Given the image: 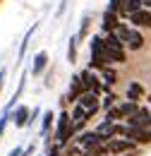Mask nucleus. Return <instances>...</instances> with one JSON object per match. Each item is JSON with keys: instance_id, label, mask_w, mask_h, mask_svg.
<instances>
[{"instance_id": "f257e3e1", "label": "nucleus", "mask_w": 151, "mask_h": 156, "mask_svg": "<svg viewBox=\"0 0 151 156\" xmlns=\"http://www.w3.org/2000/svg\"><path fill=\"white\" fill-rule=\"evenodd\" d=\"M115 34L122 39V43H127V46H130V48H134V51H139V48L144 46V39H142V34H139V31H134V29H130L127 24H118Z\"/></svg>"}, {"instance_id": "f03ea898", "label": "nucleus", "mask_w": 151, "mask_h": 156, "mask_svg": "<svg viewBox=\"0 0 151 156\" xmlns=\"http://www.w3.org/2000/svg\"><path fill=\"white\" fill-rule=\"evenodd\" d=\"M106 53H103V39L101 36H94L91 39V67H98L103 70L106 67Z\"/></svg>"}, {"instance_id": "7ed1b4c3", "label": "nucleus", "mask_w": 151, "mask_h": 156, "mask_svg": "<svg viewBox=\"0 0 151 156\" xmlns=\"http://www.w3.org/2000/svg\"><path fill=\"white\" fill-rule=\"evenodd\" d=\"M130 127H139V130H151V113L146 108H139L132 118H130Z\"/></svg>"}, {"instance_id": "20e7f679", "label": "nucleus", "mask_w": 151, "mask_h": 156, "mask_svg": "<svg viewBox=\"0 0 151 156\" xmlns=\"http://www.w3.org/2000/svg\"><path fill=\"white\" fill-rule=\"evenodd\" d=\"M106 151H108V154H125V151H132V142L113 137V139L106 142Z\"/></svg>"}, {"instance_id": "39448f33", "label": "nucleus", "mask_w": 151, "mask_h": 156, "mask_svg": "<svg viewBox=\"0 0 151 156\" xmlns=\"http://www.w3.org/2000/svg\"><path fill=\"white\" fill-rule=\"evenodd\" d=\"M77 103L86 108V115H94L96 111H98V106H101V101L96 98V94H94V91H86V94H82V98H79Z\"/></svg>"}, {"instance_id": "423d86ee", "label": "nucleus", "mask_w": 151, "mask_h": 156, "mask_svg": "<svg viewBox=\"0 0 151 156\" xmlns=\"http://www.w3.org/2000/svg\"><path fill=\"white\" fill-rule=\"evenodd\" d=\"M82 94H86V87L82 84V79H79V75H75L72 77V87H70V94H67V101H79L82 98Z\"/></svg>"}, {"instance_id": "0eeeda50", "label": "nucleus", "mask_w": 151, "mask_h": 156, "mask_svg": "<svg viewBox=\"0 0 151 156\" xmlns=\"http://www.w3.org/2000/svg\"><path fill=\"white\" fill-rule=\"evenodd\" d=\"M70 125H72V115L62 111V113L58 115V130H55V137H58V142H62V137H65V132L70 130Z\"/></svg>"}, {"instance_id": "6e6552de", "label": "nucleus", "mask_w": 151, "mask_h": 156, "mask_svg": "<svg viewBox=\"0 0 151 156\" xmlns=\"http://www.w3.org/2000/svg\"><path fill=\"white\" fill-rule=\"evenodd\" d=\"M101 142H103V139H101L98 132H82V137H79V147H82L84 151H89L91 147L101 144Z\"/></svg>"}, {"instance_id": "1a4fd4ad", "label": "nucleus", "mask_w": 151, "mask_h": 156, "mask_svg": "<svg viewBox=\"0 0 151 156\" xmlns=\"http://www.w3.org/2000/svg\"><path fill=\"white\" fill-rule=\"evenodd\" d=\"M29 118H31V111L26 106H19L17 111L12 113V120H15L17 127H29Z\"/></svg>"}, {"instance_id": "9d476101", "label": "nucleus", "mask_w": 151, "mask_h": 156, "mask_svg": "<svg viewBox=\"0 0 151 156\" xmlns=\"http://www.w3.org/2000/svg\"><path fill=\"white\" fill-rule=\"evenodd\" d=\"M130 22H132L134 27H151V12H149V10L132 12V15H130Z\"/></svg>"}, {"instance_id": "9b49d317", "label": "nucleus", "mask_w": 151, "mask_h": 156, "mask_svg": "<svg viewBox=\"0 0 151 156\" xmlns=\"http://www.w3.org/2000/svg\"><path fill=\"white\" fill-rule=\"evenodd\" d=\"M103 53H106V60H108V62H125V60H127L125 51L111 48V46H106V43H103Z\"/></svg>"}, {"instance_id": "f8f14e48", "label": "nucleus", "mask_w": 151, "mask_h": 156, "mask_svg": "<svg viewBox=\"0 0 151 156\" xmlns=\"http://www.w3.org/2000/svg\"><path fill=\"white\" fill-rule=\"evenodd\" d=\"M118 24H120V20H118V15H115L113 10H106V12H103V29L113 34L115 29H118Z\"/></svg>"}, {"instance_id": "ddd939ff", "label": "nucleus", "mask_w": 151, "mask_h": 156, "mask_svg": "<svg viewBox=\"0 0 151 156\" xmlns=\"http://www.w3.org/2000/svg\"><path fill=\"white\" fill-rule=\"evenodd\" d=\"M142 94H144V87H142L139 82H132V84L127 87V94H125V98H127V101H132V103H137V101L142 98Z\"/></svg>"}, {"instance_id": "4468645a", "label": "nucleus", "mask_w": 151, "mask_h": 156, "mask_svg": "<svg viewBox=\"0 0 151 156\" xmlns=\"http://www.w3.org/2000/svg\"><path fill=\"white\" fill-rule=\"evenodd\" d=\"M46 65H48V55L41 51L36 58H34V67H31V72H34V75H41V72L46 70Z\"/></svg>"}, {"instance_id": "2eb2a0df", "label": "nucleus", "mask_w": 151, "mask_h": 156, "mask_svg": "<svg viewBox=\"0 0 151 156\" xmlns=\"http://www.w3.org/2000/svg\"><path fill=\"white\" fill-rule=\"evenodd\" d=\"M34 31H36V24H34V27H31V29L26 31V36H24V41H22V46H19V60H17V62H22V60H24V53H26V46H29V39L34 36Z\"/></svg>"}, {"instance_id": "dca6fc26", "label": "nucleus", "mask_w": 151, "mask_h": 156, "mask_svg": "<svg viewBox=\"0 0 151 156\" xmlns=\"http://www.w3.org/2000/svg\"><path fill=\"white\" fill-rule=\"evenodd\" d=\"M103 43H106V46H111V48H118V51H122V39H120L115 31H113V34H108V36L103 39Z\"/></svg>"}, {"instance_id": "f3484780", "label": "nucleus", "mask_w": 151, "mask_h": 156, "mask_svg": "<svg viewBox=\"0 0 151 156\" xmlns=\"http://www.w3.org/2000/svg\"><path fill=\"white\" fill-rule=\"evenodd\" d=\"M137 111H139V106H137V103H132V101H125V103H120V113H122V115H130V118H132Z\"/></svg>"}, {"instance_id": "a211bd4d", "label": "nucleus", "mask_w": 151, "mask_h": 156, "mask_svg": "<svg viewBox=\"0 0 151 156\" xmlns=\"http://www.w3.org/2000/svg\"><path fill=\"white\" fill-rule=\"evenodd\" d=\"M24 79H26V75H22V82H19L17 91H15V94H12V98L7 101V108H12V106H15V103L19 101V96H22V91H24Z\"/></svg>"}, {"instance_id": "6ab92c4d", "label": "nucleus", "mask_w": 151, "mask_h": 156, "mask_svg": "<svg viewBox=\"0 0 151 156\" xmlns=\"http://www.w3.org/2000/svg\"><path fill=\"white\" fill-rule=\"evenodd\" d=\"M77 41H79V36H72V39H70V48H67V58H70V62H75V60H77Z\"/></svg>"}, {"instance_id": "aec40b11", "label": "nucleus", "mask_w": 151, "mask_h": 156, "mask_svg": "<svg viewBox=\"0 0 151 156\" xmlns=\"http://www.w3.org/2000/svg\"><path fill=\"white\" fill-rule=\"evenodd\" d=\"M142 2H144V0H127V2H125V10H127L130 15H132V12H139V10H142Z\"/></svg>"}, {"instance_id": "412c9836", "label": "nucleus", "mask_w": 151, "mask_h": 156, "mask_svg": "<svg viewBox=\"0 0 151 156\" xmlns=\"http://www.w3.org/2000/svg\"><path fill=\"white\" fill-rule=\"evenodd\" d=\"M118 118H122V113H120V106H113V108L106 113V122H113V120H118Z\"/></svg>"}, {"instance_id": "4be33fe9", "label": "nucleus", "mask_w": 151, "mask_h": 156, "mask_svg": "<svg viewBox=\"0 0 151 156\" xmlns=\"http://www.w3.org/2000/svg\"><path fill=\"white\" fill-rule=\"evenodd\" d=\"M53 118H55V115H53L51 111L43 115V122H41V132H48V130H51V125H53Z\"/></svg>"}, {"instance_id": "5701e85b", "label": "nucleus", "mask_w": 151, "mask_h": 156, "mask_svg": "<svg viewBox=\"0 0 151 156\" xmlns=\"http://www.w3.org/2000/svg\"><path fill=\"white\" fill-rule=\"evenodd\" d=\"M125 2H127V0H111L108 10H113V12H118V10H125Z\"/></svg>"}, {"instance_id": "b1692460", "label": "nucleus", "mask_w": 151, "mask_h": 156, "mask_svg": "<svg viewBox=\"0 0 151 156\" xmlns=\"http://www.w3.org/2000/svg\"><path fill=\"white\" fill-rule=\"evenodd\" d=\"M103 77H106V84H115V72L113 70H106V67H103Z\"/></svg>"}, {"instance_id": "393cba45", "label": "nucleus", "mask_w": 151, "mask_h": 156, "mask_svg": "<svg viewBox=\"0 0 151 156\" xmlns=\"http://www.w3.org/2000/svg\"><path fill=\"white\" fill-rule=\"evenodd\" d=\"M10 118H12V115H10V113H7V111H5V115L0 118V137H2V132H5V125H7V122H10Z\"/></svg>"}, {"instance_id": "a878e982", "label": "nucleus", "mask_w": 151, "mask_h": 156, "mask_svg": "<svg viewBox=\"0 0 151 156\" xmlns=\"http://www.w3.org/2000/svg\"><path fill=\"white\" fill-rule=\"evenodd\" d=\"M86 31H89V20H84V24H82V29H79V34H77V36H79V39H84V36H86Z\"/></svg>"}, {"instance_id": "bb28decb", "label": "nucleus", "mask_w": 151, "mask_h": 156, "mask_svg": "<svg viewBox=\"0 0 151 156\" xmlns=\"http://www.w3.org/2000/svg\"><path fill=\"white\" fill-rule=\"evenodd\" d=\"M113 101H115V96H106V98H103V108L111 111V108H113Z\"/></svg>"}, {"instance_id": "cd10ccee", "label": "nucleus", "mask_w": 151, "mask_h": 156, "mask_svg": "<svg viewBox=\"0 0 151 156\" xmlns=\"http://www.w3.org/2000/svg\"><path fill=\"white\" fill-rule=\"evenodd\" d=\"M36 118H38V108H34V111H31V118H29V125H34Z\"/></svg>"}, {"instance_id": "c85d7f7f", "label": "nucleus", "mask_w": 151, "mask_h": 156, "mask_svg": "<svg viewBox=\"0 0 151 156\" xmlns=\"http://www.w3.org/2000/svg\"><path fill=\"white\" fill-rule=\"evenodd\" d=\"M5 77H7V70H0V89H2V82H5Z\"/></svg>"}, {"instance_id": "c756f323", "label": "nucleus", "mask_w": 151, "mask_h": 156, "mask_svg": "<svg viewBox=\"0 0 151 156\" xmlns=\"http://www.w3.org/2000/svg\"><path fill=\"white\" fill-rule=\"evenodd\" d=\"M48 156H60V149H58V147H53V149L48 151Z\"/></svg>"}, {"instance_id": "7c9ffc66", "label": "nucleus", "mask_w": 151, "mask_h": 156, "mask_svg": "<svg viewBox=\"0 0 151 156\" xmlns=\"http://www.w3.org/2000/svg\"><path fill=\"white\" fill-rule=\"evenodd\" d=\"M10 156H22V149H19V147H15V149L10 151Z\"/></svg>"}, {"instance_id": "2f4dec72", "label": "nucleus", "mask_w": 151, "mask_h": 156, "mask_svg": "<svg viewBox=\"0 0 151 156\" xmlns=\"http://www.w3.org/2000/svg\"><path fill=\"white\" fill-rule=\"evenodd\" d=\"M34 149H36V147L31 144V147H26V151H22V154H24V156H29V154H34Z\"/></svg>"}, {"instance_id": "473e14b6", "label": "nucleus", "mask_w": 151, "mask_h": 156, "mask_svg": "<svg viewBox=\"0 0 151 156\" xmlns=\"http://www.w3.org/2000/svg\"><path fill=\"white\" fill-rule=\"evenodd\" d=\"M127 156H137V151H134V149H132V151H127Z\"/></svg>"}, {"instance_id": "72a5a7b5", "label": "nucleus", "mask_w": 151, "mask_h": 156, "mask_svg": "<svg viewBox=\"0 0 151 156\" xmlns=\"http://www.w3.org/2000/svg\"><path fill=\"white\" fill-rule=\"evenodd\" d=\"M149 137H151V130H149Z\"/></svg>"}, {"instance_id": "f704fd0d", "label": "nucleus", "mask_w": 151, "mask_h": 156, "mask_svg": "<svg viewBox=\"0 0 151 156\" xmlns=\"http://www.w3.org/2000/svg\"><path fill=\"white\" fill-rule=\"evenodd\" d=\"M149 101H151V96H149Z\"/></svg>"}]
</instances>
